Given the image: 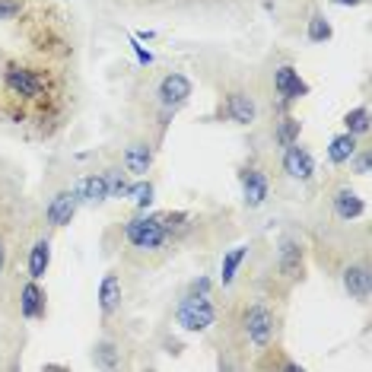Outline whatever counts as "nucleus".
<instances>
[{"mask_svg":"<svg viewBox=\"0 0 372 372\" xmlns=\"http://www.w3.org/2000/svg\"><path fill=\"white\" fill-rule=\"evenodd\" d=\"M274 92L283 102H296V99L309 96V83L299 77V70L293 64H280L274 70Z\"/></svg>","mask_w":372,"mask_h":372,"instance_id":"nucleus-8","label":"nucleus"},{"mask_svg":"<svg viewBox=\"0 0 372 372\" xmlns=\"http://www.w3.org/2000/svg\"><path fill=\"white\" fill-rule=\"evenodd\" d=\"M51 267V242L48 239H38L29 252V280H42Z\"/></svg>","mask_w":372,"mask_h":372,"instance_id":"nucleus-20","label":"nucleus"},{"mask_svg":"<svg viewBox=\"0 0 372 372\" xmlns=\"http://www.w3.org/2000/svg\"><path fill=\"white\" fill-rule=\"evenodd\" d=\"M4 267H6V245H4V239H0V274H4Z\"/></svg>","mask_w":372,"mask_h":372,"instance_id":"nucleus-33","label":"nucleus"},{"mask_svg":"<svg viewBox=\"0 0 372 372\" xmlns=\"http://www.w3.org/2000/svg\"><path fill=\"white\" fill-rule=\"evenodd\" d=\"M191 80L185 77V73H166V77L159 80L156 86V96H159V105L166 108V112H179L181 105L191 99Z\"/></svg>","mask_w":372,"mask_h":372,"instance_id":"nucleus-6","label":"nucleus"},{"mask_svg":"<svg viewBox=\"0 0 372 372\" xmlns=\"http://www.w3.org/2000/svg\"><path fill=\"white\" fill-rule=\"evenodd\" d=\"M213 296H181V302L175 306V321H179L181 331L188 334H201L216 321V306H213Z\"/></svg>","mask_w":372,"mask_h":372,"instance_id":"nucleus-2","label":"nucleus"},{"mask_svg":"<svg viewBox=\"0 0 372 372\" xmlns=\"http://www.w3.org/2000/svg\"><path fill=\"white\" fill-rule=\"evenodd\" d=\"M360 150V144H356V137L354 134H337V137H331V144H328V162L331 166H344L354 153Z\"/></svg>","mask_w":372,"mask_h":372,"instance_id":"nucleus-19","label":"nucleus"},{"mask_svg":"<svg viewBox=\"0 0 372 372\" xmlns=\"http://www.w3.org/2000/svg\"><path fill=\"white\" fill-rule=\"evenodd\" d=\"M267 194H270V181H267L265 169H258V166L242 169V198H245L248 211H255V207L265 204Z\"/></svg>","mask_w":372,"mask_h":372,"instance_id":"nucleus-10","label":"nucleus"},{"mask_svg":"<svg viewBox=\"0 0 372 372\" xmlns=\"http://www.w3.org/2000/svg\"><path fill=\"white\" fill-rule=\"evenodd\" d=\"M223 115H226L233 124H255V118H258V105H255V99L248 96V92L235 90V92H229V96L223 99Z\"/></svg>","mask_w":372,"mask_h":372,"instance_id":"nucleus-12","label":"nucleus"},{"mask_svg":"<svg viewBox=\"0 0 372 372\" xmlns=\"http://www.w3.org/2000/svg\"><path fill=\"white\" fill-rule=\"evenodd\" d=\"M124 242L140 255H153L172 245L159 223V213H137L131 220H124Z\"/></svg>","mask_w":372,"mask_h":372,"instance_id":"nucleus-1","label":"nucleus"},{"mask_svg":"<svg viewBox=\"0 0 372 372\" xmlns=\"http://www.w3.org/2000/svg\"><path fill=\"white\" fill-rule=\"evenodd\" d=\"M131 51H134V54H137V60H140V64H144V67H150V64H153V54H150V51H147V48H144V45H140V42H137V38H134V42H131Z\"/></svg>","mask_w":372,"mask_h":372,"instance_id":"nucleus-31","label":"nucleus"},{"mask_svg":"<svg viewBox=\"0 0 372 372\" xmlns=\"http://www.w3.org/2000/svg\"><path fill=\"white\" fill-rule=\"evenodd\" d=\"M211 289H213L211 277H198V280L188 283V296H211Z\"/></svg>","mask_w":372,"mask_h":372,"instance_id":"nucleus-29","label":"nucleus"},{"mask_svg":"<svg viewBox=\"0 0 372 372\" xmlns=\"http://www.w3.org/2000/svg\"><path fill=\"white\" fill-rule=\"evenodd\" d=\"M77 194H80V204H102L108 198V185H105V175L96 172V175H83L77 181Z\"/></svg>","mask_w":372,"mask_h":372,"instance_id":"nucleus-18","label":"nucleus"},{"mask_svg":"<svg viewBox=\"0 0 372 372\" xmlns=\"http://www.w3.org/2000/svg\"><path fill=\"white\" fill-rule=\"evenodd\" d=\"M331 4H334V6H360L363 0H331Z\"/></svg>","mask_w":372,"mask_h":372,"instance_id":"nucleus-32","label":"nucleus"},{"mask_svg":"<svg viewBox=\"0 0 372 372\" xmlns=\"http://www.w3.org/2000/svg\"><path fill=\"white\" fill-rule=\"evenodd\" d=\"M92 363H96V366H102V369H115V366H121V354H118V347H115L112 341L96 344V350H92Z\"/></svg>","mask_w":372,"mask_h":372,"instance_id":"nucleus-25","label":"nucleus"},{"mask_svg":"<svg viewBox=\"0 0 372 372\" xmlns=\"http://www.w3.org/2000/svg\"><path fill=\"white\" fill-rule=\"evenodd\" d=\"M299 134H302V121L296 118V115H283V118L277 121V127H274L277 147H293L296 140H299Z\"/></svg>","mask_w":372,"mask_h":372,"instance_id":"nucleus-21","label":"nucleus"},{"mask_svg":"<svg viewBox=\"0 0 372 372\" xmlns=\"http://www.w3.org/2000/svg\"><path fill=\"white\" fill-rule=\"evenodd\" d=\"M331 211H334L337 220L354 223V220H360V216L366 213V204H363V198L356 191H350V188H337V191L331 194Z\"/></svg>","mask_w":372,"mask_h":372,"instance_id":"nucleus-13","label":"nucleus"},{"mask_svg":"<svg viewBox=\"0 0 372 372\" xmlns=\"http://www.w3.org/2000/svg\"><path fill=\"white\" fill-rule=\"evenodd\" d=\"M277 315L270 312L265 302H255V306L245 309L242 315V331H245V341L252 344L255 350H267V344L277 337Z\"/></svg>","mask_w":372,"mask_h":372,"instance_id":"nucleus-4","label":"nucleus"},{"mask_svg":"<svg viewBox=\"0 0 372 372\" xmlns=\"http://www.w3.org/2000/svg\"><path fill=\"white\" fill-rule=\"evenodd\" d=\"M127 194L134 198V204H137L140 211H147L150 201H153V185H150V181H134V185L127 188Z\"/></svg>","mask_w":372,"mask_h":372,"instance_id":"nucleus-27","label":"nucleus"},{"mask_svg":"<svg viewBox=\"0 0 372 372\" xmlns=\"http://www.w3.org/2000/svg\"><path fill=\"white\" fill-rule=\"evenodd\" d=\"M331 36H334V29H331V23L324 19V13H312V19H309V29H306L309 42H312V45H324Z\"/></svg>","mask_w":372,"mask_h":372,"instance_id":"nucleus-24","label":"nucleus"},{"mask_svg":"<svg viewBox=\"0 0 372 372\" xmlns=\"http://www.w3.org/2000/svg\"><path fill=\"white\" fill-rule=\"evenodd\" d=\"M159 223H162V229H166V235H169L172 245H175V242H181L194 229V216L188 211H162Z\"/></svg>","mask_w":372,"mask_h":372,"instance_id":"nucleus-17","label":"nucleus"},{"mask_svg":"<svg viewBox=\"0 0 372 372\" xmlns=\"http://www.w3.org/2000/svg\"><path fill=\"white\" fill-rule=\"evenodd\" d=\"M77 207H80V194L77 188H60L58 194L48 201V207H45V220H48V226H67V223L77 216Z\"/></svg>","mask_w":372,"mask_h":372,"instance_id":"nucleus-7","label":"nucleus"},{"mask_svg":"<svg viewBox=\"0 0 372 372\" xmlns=\"http://www.w3.org/2000/svg\"><path fill=\"white\" fill-rule=\"evenodd\" d=\"M4 86L19 99H45L48 96V77L36 67L26 64H6L4 67Z\"/></svg>","mask_w":372,"mask_h":372,"instance_id":"nucleus-3","label":"nucleus"},{"mask_svg":"<svg viewBox=\"0 0 372 372\" xmlns=\"http://www.w3.org/2000/svg\"><path fill=\"white\" fill-rule=\"evenodd\" d=\"M121 299H124V283H121L118 270H108L99 283V312L102 319H112L115 312H121Z\"/></svg>","mask_w":372,"mask_h":372,"instance_id":"nucleus-11","label":"nucleus"},{"mask_svg":"<svg viewBox=\"0 0 372 372\" xmlns=\"http://www.w3.org/2000/svg\"><path fill=\"white\" fill-rule=\"evenodd\" d=\"M283 172L289 175V179H296V181H312V175H315V159H312V153L306 150V147L296 140L293 147H283Z\"/></svg>","mask_w":372,"mask_h":372,"instance_id":"nucleus-9","label":"nucleus"},{"mask_svg":"<svg viewBox=\"0 0 372 372\" xmlns=\"http://www.w3.org/2000/svg\"><path fill=\"white\" fill-rule=\"evenodd\" d=\"M347 162H350V169H354L356 175H369V150H356Z\"/></svg>","mask_w":372,"mask_h":372,"instance_id":"nucleus-28","label":"nucleus"},{"mask_svg":"<svg viewBox=\"0 0 372 372\" xmlns=\"http://www.w3.org/2000/svg\"><path fill=\"white\" fill-rule=\"evenodd\" d=\"M344 289L350 293V299L366 302L372 293V277H369V265L360 261V265H350L344 270Z\"/></svg>","mask_w":372,"mask_h":372,"instance_id":"nucleus-16","label":"nucleus"},{"mask_svg":"<svg viewBox=\"0 0 372 372\" xmlns=\"http://www.w3.org/2000/svg\"><path fill=\"white\" fill-rule=\"evenodd\" d=\"M344 131L354 134V137H366L369 134V108L366 105H356L344 115Z\"/></svg>","mask_w":372,"mask_h":372,"instance_id":"nucleus-23","label":"nucleus"},{"mask_svg":"<svg viewBox=\"0 0 372 372\" xmlns=\"http://www.w3.org/2000/svg\"><path fill=\"white\" fill-rule=\"evenodd\" d=\"M105 185H108V198H127V181H124V175L127 172H121V169H105Z\"/></svg>","mask_w":372,"mask_h":372,"instance_id":"nucleus-26","label":"nucleus"},{"mask_svg":"<svg viewBox=\"0 0 372 372\" xmlns=\"http://www.w3.org/2000/svg\"><path fill=\"white\" fill-rule=\"evenodd\" d=\"M19 10H23L19 0H0V19H13Z\"/></svg>","mask_w":372,"mask_h":372,"instance_id":"nucleus-30","label":"nucleus"},{"mask_svg":"<svg viewBox=\"0 0 372 372\" xmlns=\"http://www.w3.org/2000/svg\"><path fill=\"white\" fill-rule=\"evenodd\" d=\"M277 270L289 283H299L306 277V245L299 239H293V235L280 239V245H277Z\"/></svg>","mask_w":372,"mask_h":372,"instance_id":"nucleus-5","label":"nucleus"},{"mask_svg":"<svg viewBox=\"0 0 372 372\" xmlns=\"http://www.w3.org/2000/svg\"><path fill=\"white\" fill-rule=\"evenodd\" d=\"M248 258V245H239V248H229L226 255H223V267H220V283L223 287H229V283L235 280V274H239L242 261Z\"/></svg>","mask_w":372,"mask_h":372,"instance_id":"nucleus-22","label":"nucleus"},{"mask_svg":"<svg viewBox=\"0 0 372 372\" xmlns=\"http://www.w3.org/2000/svg\"><path fill=\"white\" fill-rule=\"evenodd\" d=\"M124 172L134 175V179H144L147 172H150L153 166V147L147 144V140H134V144H127L124 150Z\"/></svg>","mask_w":372,"mask_h":372,"instance_id":"nucleus-14","label":"nucleus"},{"mask_svg":"<svg viewBox=\"0 0 372 372\" xmlns=\"http://www.w3.org/2000/svg\"><path fill=\"white\" fill-rule=\"evenodd\" d=\"M45 309H48V296L38 287V280H29L23 287V293H19V312H23V319L38 321L45 319Z\"/></svg>","mask_w":372,"mask_h":372,"instance_id":"nucleus-15","label":"nucleus"}]
</instances>
